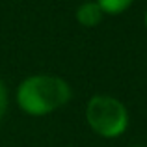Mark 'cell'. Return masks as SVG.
<instances>
[{"label": "cell", "mask_w": 147, "mask_h": 147, "mask_svg": "<svg viewBox=\"0 0 147 147\" xmlns=\"http://www.w3.org/2000/svg\"><path fill=\"white\" fill-rule=\"evenodd\" d=\"M86 121L100 138H117L129 127V110L115 97L95 95L86 104Z\"/></svg>", "instance_id": "7a4b0ae2"}, {"label": "cell", "mask_w": 147, "mask_h": 147, "mask_svg": "<svg viewBox=\"0 0 147 147\" xmlns=\"http://www.w3.org/2000/svg\"><path fill=\"white\" fill-rule=\"evenodd\" d=\"M75 17H76V21H78L80 26H84V28H93V26L100 24V21H102V17H104V11L100 9V6L95 0H88V2H82L78 6Z\"/></svg>", "instance_id": "3957f363"}, {"label": "cell", "mask_w": 147, "mask_h": 147, "mask_svg": "<svg viewBox=\"0 0 147 147\" xmlns=\"http://www.w3.org/2000/svg\"><path fill=\"white\" fill-rule=\"evenodd\" d=\"M7 110V90H6V84L0 80V119L4 117Z\"/></svg>", "instance_id": "5b68a950"}, {"label": "cell", "mask_w": 147, "mask_h": 147, "mask_svg": "<svg viewBox=\"0 0 147 147\" xmlns=\"http://www.w3.org/2000/svg\"><path fill=\"white\" fill-rule=\"evenodd\" d=\"M132 147H144V145H132Z\"/></svg>", "instance_id": "52a82bcc"}, {"label": "cell", "mask_w": 147, "mask_h": 147, "mask_svg": "<svg viewBox=\"0 0 147 147\" xmlns=\"http://www.w3.org/2000/svg\"><path fill=\"white\" fill-rule=\"evenodd\" d=\"M145 28H147V11H145Z\"/></svg>", "instance_id": "8992f818"}, {"label": "cell", "mask_w": 147, "mask_h": 147, "mask_svg": "<svg viewBox=\"0 0 147 147\" xmlns=\"http://www.w3.org/2000/svg\"><path fill=\"white\" fill-rule=\"evenodd\" d=\"M95 2L100 6V9L108 15H119L125 9H129L130 4L134 0H95Z\"/></svg>", "instance_id": "277c9868"}, {"label": "cell", "mask_w": 147, "mask_h": 147, "mask_svg": "<svg viewBox=\"0 0 147 147\" xmlns=\"http://www.w3.org/2000/svg\"><path fill=\"white\" fill-rule=\"evenodd\" d=\"M73 90L63 78L56 75L26 76L17 88L15 100L24 114L32 117L49 115L71 100Z\"/></svg>", "instance_id": "6da1fadb"}]
</instances>
